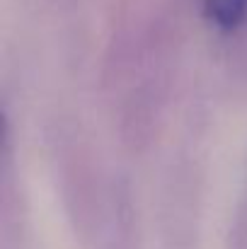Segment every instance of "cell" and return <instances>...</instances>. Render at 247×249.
I'll return each instance as SVG.
<instances>
[{
	"instance_id": "1",
	"label": "cell",
	"mask_w": 247,
	"mask_h": 249,
	"mask_svg": "<svg viewBox=\"0 0 247 249\" xmlns=\"http://www.w3.org/2000/svg\"><path fill=\"white\" fill-rule=\"evenodd\" d=\"M174 61V32L165 17L146 19L114 39L107 85L114 89L121 141L131 150H143L160 131Z\"/></svg>"
},
{
	"instance_id": "2",
	"label": "cell",
	"mask_w": 247,
	"mask_h": 249,
	"mask_svg": "<svg viewBox=\"0 0 247 249\" xmlns=\"http://www.w3.org/2000/svg\"><path fill=\"white\" fill-rule=\"evenodd\" d=\"M199 17L221 44L230 83L247 94V0H196Z\"/></svg>"
},
{
	"instance_id": "3",
	"label": "cell",
	"mask_w": 247,
	"mask_h": 249,
	"mask_svg": "<svg viewBox=\"0 0 247 249\" xmlns=\"http://www.w3.org/2000/svg\"><path fill=\"white\" fill-rule=\"evenodd\" d=\"M0 249H29V228L19 196L5 174L2 179V215H0Z\"/></svg>"
},
{
	"instance_id": "4",
	"label": "cell",
	"mask_w": 247,
	"mask_h": 249,
	"mask_svg": "<svg viewBox=\"0 0 247 249\" xmlns=\"http://www.w3.org/2000/svg\"><path fill=\"white\" fill-rule=\"evenodd\" d=\"M95 249H141L136 215H133V206H131V198H129L126 189H121L116 211H114L104 235L95 245Z\"/></svg>"
},
{
	"instance_id": "5",
	"label": "cell",
	"mask_w": 247,
	"mask_h": 249,
	"mask_svg": "<svg viewBox=\"0 0 247 249\" xmlns=\"http://www.w3.org/2000/svg\"><path fill=\"white\" fill-rule=\"evenodd\" d=\"M226 249H247V198L235 208V215L228 228Z\"/></svg>"
}]
</instances>
